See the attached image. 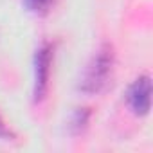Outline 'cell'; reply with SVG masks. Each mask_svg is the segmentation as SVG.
<instances>
[{
  "label": "cell",
  "instance_id": "1",
  "mask_svg": "<svg viewBox=\"0 0 153 153\" xmlns=\"http://www.w3.org/2000/svg\"><path fill=\"white\" fill-rule=\"evenodd\" d=\"M112 70H114V51L110 45H103L87 65L83 78L79 81V90L90 96L103 92L112 79Z\"/></svg>",
  "mask_w": 153,
  "mask_h": 153
},
{
  "label": "cell",
  "instance_id": "2",
  "mask_svg": "<svg viewBox=\"0 0 153 153\" xmlns=\"http://www.w3.org/2000/svg\"><path fill=\"white\" fill-rule=\"evenodd\" d=\"M51 65H52V49L51 45H42L34 56V103H42L49 92L51 79Z\"/></svg>",
  "mask_w": 153,
  "mask_h": 153
},
{
  "label": "cell",
  "instance_id": "3",
  "mask_svg": "<svg viewBox=\"0 0 153 153\" xmlns=\"http://www.w3.org/2000/svg\"><path fill=\"white\" fill-rule=\"evenodd\" d=\"M128 105L135 115H148L149 106H151V81L148 76H140L137 78L126 94Z\"/></svg>",
  "mask_w": 153,
  "mask_h": 153
},
{
  "label": "cell",
  "instance_id": "4",
  "mask_svg": "<svg viewBox=\"0 0 153 153\" xmlns=\"http://www.w3.org/2000/svg\"><path fill=\"white\" fill-rule=\"evenodd\" d=\"M24 4H25V7L31 13H34V15H45L51 9V6L54 4V0H24Z\"/></svg>",
  "mask_w": 153,
  "mask_h": 153
},
{
  "label": "cell",
  "instance_id": "5",
  "mask_svg": "<svg viewBox=\"0 0 153 153\" xmlns=\"http://www.w3.org/2000/svg\"><path fill=\"white\" fill-rule=\"evenodd\" d=\"M88 115H90V112L87 108H76V112H74V124L72 126L78 128V131L83 130L87 121H88Z\"/></svg>",
  "mask_w": 153,
  "mask_h": 153
},
{
  "label": "cell",
  "instance_id": "6",
  "mask_svg": "<svg viewBox=\"0 0 153 153\" xmlns=\"http://www.w3.org/2000/svg\"><path fill=\"white\" fill-rule=\"evenodd\" d=\"M0 139H4V140H13V139H15V133H13L11 128L4 123L2 117H0Z\"/></svg>",
  "mask_w": 153,
  "mask_h": 153
}]
</instances>
